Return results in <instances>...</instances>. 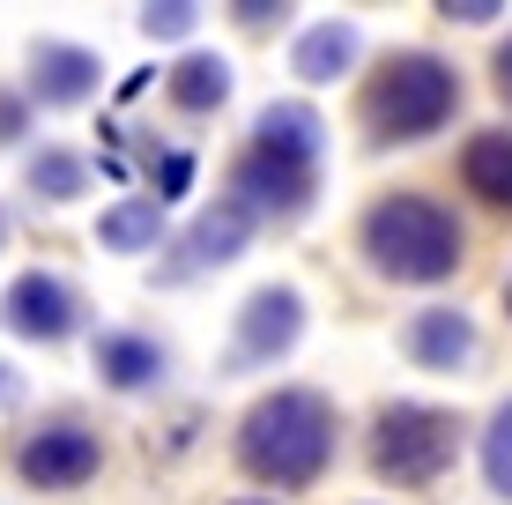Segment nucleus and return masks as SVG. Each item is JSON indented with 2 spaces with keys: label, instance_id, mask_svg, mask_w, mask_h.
<instances>
[{
  "label": "nucleus",
  "instance_id": "f257e3e1",
  "mask_svg": "<svg viewBox=\"0 0 512 505\" xmlns=\"http://www.w3.org/2000/svg\"><path fill=\"white\" fill-rule=\"evenodd\" d=\"M334 454V409L327 394L312 387H275L268 402L245 409L238 424V461L253 483H275V491H305L312 476Z\"/></svg>",
  "mask_w": 512,
  "mask_h": 505
},
{
  "label": "nucleus",
  "instance_id": "f03ea898",
  "mask_svg": "<svg viewBox=\"0 0 512 505\" xmlns=\"http://www.w3.org/2000/svg\"><path fill=\"white\" fill-rule=\"evenodd\" d=\"M364 253L394 283H446L461 268V223L431 194H386L364 216Z\"/></svg>",
  "mask_w": 512,
  "mask_h": 505
},
{
  "label": "nucleus",
  "instance_id": "7ed1b4c3",
  "mask_svg": "<svg viewBox=\"0 0 512 505\" xmlns=\"http://www.w3.org/2000/svg\"><path fill=\"white\" fill-rule=\"evenodd\" d=\"M453 104H461V75L438 52H394L364 82V127L379 142H423L453 119Z\"/></svg>",
  "mask_w": 512,
  "mask_h": 505
},
{
  "label": "nucleus",
  "instance_id": "20e7f679",
  "mask_svg": "<svg viewBox=\"0 0 512 505\" xmlns=\"http://www.w3.org/2000/svg\"><path fill=\"white\" fill-rule=\"evenodd\" d=\"M453 454H461V416L446 409H423V402H394L379 409L372 424V468L386 483H438L453 468Z\"/></svg>",
  "mask_w": 512,
  "mask_h": 505
},
{
  "label": "nucleus",
  "instance_id": "39448f33",
  "mask_svg": "<svg viewBox=\"0 0 512 505\" xmlns=\"http://www.w3.org/2000/svg\"><path fill=\"white\" fill-rule=\"evenodd\" d=\"M312 186H320V156H297V149H268V142H253L231 164V201L245 208V216H275V223H290V216H305V201H312Z\"/></svg>",
  "mask_w": 512,
  "mask_h": 505
},
{
  "label": "nucleus",
  "instance_id": "423d86ee",
  "mask_svg": "<svg viewBox=\"0 0 512 505\" xmlns=\"http://www.w3.org/2000/svg\"><path fill=\"white\" fill-rule=\"evenodd\" d=\"M15 468H23L30 491H75V483H90L104 468V446H97V431H82V424H38L15 446Z\"/></svg>",
  "mask_w": 512,
  "mask_h": 505
},
{
  "label": "nucleus",
  "instance_id": "0eeeda50",
  "mask_svg": "<svg viewBox=\"0 0 512 505\" xmlns=\"http://www.w3.org/2000/svg\"><path fill=\"white\" fill-rule=\"evenodd\" d=\"M75 290L60 283V275H15L8 298H0V320L15 327L23 342H60L67 327H75Z\"/></svg>",
  "mask_w": 512,
  "mask_h": 505
},
{
  "label": "nucleus",
  "instance_id": "6e6552de",
  "mask_svg": "<svg viewBox=\"0 0 512 505\" xmlns=\"http://www.w3.org/2000/svg\"><path fill=\"white\" fill-rule=\"evenodd\" d=\"M297 327H305V298H297L290 283H268V290H253L238 312V357L245 364H260V357H282L297 342Z\"/></svg>",
  "mask_w": 512,
  "mask_h": 505
},
{
  "label": "nucleus",
  "instance_id": "1a4fd4ad",
  "mask_svg": "<svg viewBox=\"0 0 512 505\" xmlns=\"http://www.w3.org/2000/svg\"><path fill=\"white\" fill-rule=\"evenodd\" d=\"M245 238H253V216H245L238 201H216L193 216V231L179 238V260H171V275H201V268H223V260L245 253Z\"/></svg>",
  "mask_w": 512,
  "mask_h": 505
},
{
  "label": "nucleus",
  "instance_id": "9d476101",
  "mask_svg": "<svg viewBox=\"0 0 512 505\" xmlns=\"http://www.w3.org/2000/svg\"><path fill=\"white\" fill-rule=\"evenodd\" d=\"M409 357L423 364V372H461V364L475 357V320L453 305H431L409 320Z\"/></svg>",
  "mask_w": 512,
  "mask_h": 505
},
{
  "label": "nucleus",
  "instance_id": "9b49d317",
  "mask_svg": "<svg viewBox=\"0 0 512 505\" xmlns=\"http://www.w3.org/2000/svg\"><path fill=\"white\" fill-rule=\"evenodd\" d=\"M97 52H82V45H38L30 52V97L38 104H82L97 90Z\"/></svg>",
  "mask_w": 512,
  "mask_h": 505
},
{
  "label": "nucleus",
  "instance_id": "f8f14e48",
  "mask_svg": "<svg viewBox=\"0 0 512 505\" xmlns=\"http://www.w3.org/2000/svg\"><path fill=\"white\" fill-rule=\"evenodd\" d=\"M461 186L490 208H512V134L505 127H483L461 149Z\"/></svg>",
  "mask_w": 512,
  "mask_h": 505
},
{
  "label": "nucleus",
  "instance_id": "ddd939ff",
  "mask_svg": "<svg viewBox=\"0 0 512 505\" xmlns=\"http://www.w3.org/2000/svg\"><path fill=\"white\" fill-rule=\"evenodd\" d=\"M97 372H104V387H119V394L156 387V379H164V350H156L149 335H104L97 342Z\"/></svg>",
  "mask_w": 512,
  "mask_h": 505
},
{
  "label": "nucleus",
  "instance_id": "4468645a",
  "mask_svg": "<svg viewBox=\"0 0 512 505\" xmlns=\"http://www.w3.org/2000/svg\"><path fill=\"white\" fill-rule=\"evenodd\" d=\"M164 90H171V104H186V112H216V104L231 97V60H223V52H186Z\"/></svg>",
  "mask_w": 512,
  "mask_h": 505
},
{
  "label": "nucleus",
  "instance_id": "2eb2a0df",
  "mask_svg": "<svg viewBox=\"0 0 512 505\" xmlns=\"http://www.w3.org/2000/svg\"><path fill=\"white\" fill-rule=\"evenodd\" d=\"M349 60H357V30L349 23H320V30H305L290 52V67L305 82H334V75H349Z\"/></svg>",
  "mask_w": 512,
  "mask_h": 505
},
{
  "label": "nucleus",
  "instance_id": "dca6fc26",
  "mask_svg": "<svg viewBox=\"0 0 512 505\" xmlns=\"http://www.w3.org/2000/svg\"><path fill=\"white\" fill-rule=\"evenodd\" d=\"M97 238H104L112 253H149L156 238H164V208H156L149 194H141V201H119V208H104V216H97Z\"/></svg>",
  "mask_w": 512,
  "mask_h": 505
},
{
  "label": "nucleus",
  "instance_id": "f3484780",
  "mask_svg": "<svg viewBox=\"0 0 512 505\" xmlns=\"http://www.w3.org/2000/svg\"><path fill=\"white\" fill-rule=\"evenodd\" d=\"M320 112L312 104H268L260 112V127H253V142H268V149H297V156H320Z\"/></svg>",
  "mask_w": 512,
  "mask_h": 505
},
{
  "label": "nucleus",
  "instance_id": "a211bd4d",
  "mask_svg": "<svg viewBox=\"0 0 512 505\" xmlns=\"http://www.w3.org/2000/svg\"><path fill=\"white\" fill-rule=\"evenodd\" d=\"M82 186H90V164H82L75 149H38V156H30V194H45V201H75Z\"/></svg>",
  "mask_w": 512,
  "mask_h": 505
},
{
  "label": "nucleus",
  "instance_id": "6ab92c4d",
  "mask_svg": "<svg viewBox=\"0 0 512 505\" xmlns=\"http://www.w3.org/2000/svg\"><path fill=\"white\" fill-rule=\"evenodd\" d=\"M483 476H490L498 498H512V402L498 409V424L483 431Z\"/></svg>",
  "mask_w": 512,
  "mask_h": 505
},
{
  "label": "nucleus",
  "instance_id": "aec40b11",
  "mask_svg": "<svg viewBox=\"0 0 512 505\" xmlns=\"http://www.w3.org/2000/svg\"><path fill=\"white\" fill-rule=\"evenodd\" d=\"M193 23H201L193 0H149V8H141V30H149V38H186Z\"/></svg>",
  "mask_w": 512,
  "mask_h": 505
},
{
  "label": "nucleus",
  "instance_id": "412c9836",
  "mask_svg": "<svg viewBox=\"0 0 512 505\" xmlns=\"http://www.w3.org/2000/svg\"><path fill=\"white\" fill-rule=\"evenodd\" d=\"M446 15L453 23H490V15H505L498 0H446Z\"/></svg>",
  "mask_w": 512,
  "mask_h": 505
},
{
  "label": "nucleus",
  "instance_id": "4be33fe9",
  "mask_svg": "<svg viewBox=\"0 0 512 505\" xmlns=\"http://www.w3.org/2000/svg\"><path fill=\"white\" fill-rule=\"evenodd\" d=\"M490 75H498V97L512 104V38L498 45V60H490Z\"/></svg>",
  "mask_w": 512,
  "mask_h": 505
},
{
  "label": "nucleus",
  "instance_id": "5701e85b",
  "mask_svg": "<svg viewBox=\"0 0 512 505\" xmlns=\"http://www.w3.org/2000/svg\"><path fill=\"white\" fill-rule=\"evenodd\" d=\"M15 134H23V104L0 97V142H15Z\"/></svg>",
  "mask_w": 512,
  "mask_h": 505
},
{
  "label": "nucleus",
  "instance_id": "b1692460",
  "mask_svg": "<svg viewBox=\"0 0 512 505\" xmlns=\"http://www.w3.org/2000/svg\"><path fill=\"white\" fill-rule=\"evenodd\" d=\"M0 402H15V364H0Z\"/></svg>",
  "mask_w": 512,
  "mask_h": 505
},
{
  "label": "nucleus",
  "instance_id": "393cba45",
  "mask_svg": "<svg viewBox=\"0 0 512 505\" xmlns=\"http://www.w3.org/2000/svg\"><path fill=\"white\" fill-rule=\"evenodd\" d=\"M0 246H8V216H0Z\"/></svg>",
  "mask_w": 512,
  "mask_h": 505
},
{
  "label": "nucleus",
  "instance_id": "a878e982",
  "mask_svg": "<svg viewBox=\"0 0 512 505\" xmlns=\"http://www.w3.org/2000/svg\"><path fill=\"white\" fill-rule=\"evenodd\" d=\"M505 305H512V283H505Z\"/></svg>",
  "mask_w": 512,
  "mask_h": 505
},
{
  "label": "nucleus",
  "instance_id": "bb28decb",
  "mask_svg": "<svg viewBox=\"0 0 512 505\" xmlns=\"http://www.w3.org/2000/svg\"><path fill=\"white\" fill-rule=\"evenodd\" d=\"M238 505H260V498H238Z\"/></svg>",
  "mask_w": 512,
  "mask_h": 505
}]
</instances>
